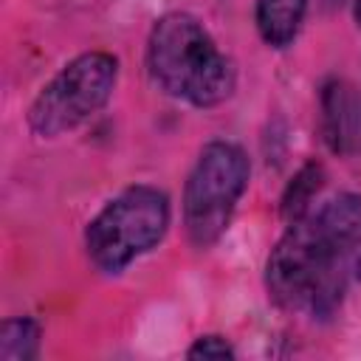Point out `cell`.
Instances as JSON below:
<instances>
[{
    "mask_svg": "<svg viewBox=\"0 0 361 361\" xmlns=\"http://www.w3.org/2000/svg\"><path fill=\"white\" fill-rule=\"evenodd\" d=\"M147 65L161 90L197 107H214L234 90V65L217 51L203 25L180 11L155 23Z\"/></svg>",
    "mask_w": 361,
    "mask_h": 361,
    "instance_id": "cell-1",
    "label": "cell"
},
{
    "mask_svg": "<svg viewBox=\"0 0 361 361\" xmlns=\"http://www.w3.org/2000/svg\"><path fill=\"white\" fill-rule=\"evenodd\" d=\"M344 257L333 254L313 228V220L288 223L285 237L268 257V293L282 307H305L313 316H330L344 293Z\"/></svg>",
    "mask_w": 361,
    "mask_h": 361,
    "instance_id": "cell-2",
    "label": "cell"
},
{
    "mask_svg": "<svg viewBox=\"0 0 361 361\" xmlns=\"http://www.w3.org/2000/svg\"><path fill=\"white\" fill-rule=\"evenodd\" d=\"M169 226V200L152 186H130L113 197L87 226L85 243L90 259L118 274L135 257L161 243Z\"/></svg>",
    "mask_w": 361,
    "mask_h": 361,
    "instance_id": "cell-3",
    "label": "cell"
},
{
    "mask_svg": "<svg viewBox=\"0 0 361 361\" xmlns=\"http://www.w3.org/2000/svg\"><path fill=\"white\" fill-rule=\"evenodd\" d=\"M245 183L248 158L237 144L212 141L203 147L183 192V223L195 245L206 248L220 240Z\"/></svg>",
    "mask_w": 361,
    "mask_h": 361,
    "instance_id": "cell-4",
    "label": "cell"
},
{
    "mask_svg": "<svg viewBox=\"0 0 361 361\" xmlns=\"http://www.w3.org/2000/svg\"><path fill=\"white\" fill-rule=\"evenodd\" d=\"M118 62L104 51H90L68 62L34 99L28 121L37 135L54 138L73 130L96 110H102L113 93Z\"/></svg>",
    "mask_w": 361,
    "mask_h": 361,
    "instance_id": "cell-5",
    "label": "cell"
},
{
    "mask_svg": "<svg viewBox=\"0 0 361 361\" xmlns=\"http://www.w3.org/2000/svg\"><path fill=\"white\" fill-rule=\"evenodd\" d=\"M322 135L336 155L361 152V87L330 79L322 87Z\"/></svg>",
    "mask_w": 361,
    "mask_h": 361,
    "instance_id": "cell-6",
    "label": "cell"
},
{
    "mask_svg": "<svg viewBox=\"0 0 361 361\" xmlns=\"http://www.w3.org/2000/svg\"><path fill=\"white\" fill-rule=\"evenodd\" d=\"M310 220H313L316 234L333 254L347 257L355 248H361V195L344 192L333 197Z\"/></svg>",
    "mask_w": 361,
    "mask_h": 361,
    "instance_id": "cell-7",
    "label": "cell"
},
{
    "mask_svg": "<svg viewBox=\"0 0 361 361\" xmlns=\"http://www.w3.org/2000/svg\"><path fill=\"white\" fill-rule=\"evenodd\" d=\"M307 0H259L257 3V28L262 39L274 48H285L305 17Z\"/></svg>",
    "mask_w": 361,
    "mask_h": 361,
    "instance_id": "cell-8",
    "label": "cell"
},
{
    "mask_svg": "<svg viewBox=\"0 0 361 361\" xmlns=\"http://www.w3.org/2000/svg\"><path fill=\"white\" fill-rule=\"evenodd\" d=\"M324 183V169L319 164H305L288 183L285 195H282V217L288 223H296V220H305L307 217V209L313 203V197L319 195Z\"/></svg>",
    "mask_w": 361,
    "mask_h": 361,
    "instance_id": "cell-9",
    "label": "cell"
},
{
    "mask_svg": "<svg viewBox=\"0 0 361 361\" xmlns=\"http://www.w3.org/2000/svg\"><path fill=\"white\" fill-rule=\"evenodd\" d=\"M39 350V324L34 319H6L0 324V361H31Z\"/></svg>",
    "mask_w": 361,
    "mask_h": 361,
    "instance_id": "cell-10",
    "label": "cell"
},
{
    "mask_svg": "<svg viewBox=\"0 0 361 361\" xmlns=\"http://www.w3.org/2000/svg\"><path fill=\"white\" fill-rule=\"evenodd\" d=\"M189 358H234V350L226 338L220 336H200L189 350H186Z\"/></svg>",
    "mask_w": 361,
    "mask_h": 361,
    "instance_id": "cell-11",
    "label": "cell"
},
{
    "mask_svg": "<svg viewBox=\"0 0 361 361\" xmlns=\"http://www.w3.org/2000/svg\"><path fill=\"white\" fill-rule=\"evenodd\" d=\"M322 3H324L327 8H338V6H344L347 0H322Z\"/></svg>",
    "mask_w": 361,
    "mask_h": 361,
    "instance_id": "cell-12",
    "label": "cell"
},
{
    "mask_svg": "<svg viewBox=\"0 0 361 361\" xmlns=\"http://www.w3.org/2000/svg\"><path fill=\"white\" fill-rule=\"evenodd\" d=\"M355 23L361 25V0H355Z\"/></svg>",
    "mask_w": 361,
    "mask_h": 361,
    "instance_id": "cell-13",
    "label": "cell"
},
{
    "mask_svg": "<svg viewBox=\"0 0 361 361\" xmlns=\"http://www.w3.org/2000/svg\"><path fill=\"white\" fill-rule=\"evenodd\" d=\"M355 276L361 279V257H358V262H355Z\"/></svg>",
    "mask_w": 361,
    "mask_h": 361,
    "instance_id": "cell-14",
    "label": "cell"
}]
</instances>
